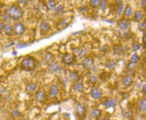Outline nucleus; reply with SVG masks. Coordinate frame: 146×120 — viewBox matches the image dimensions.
<instances>
[{
  "mask_svg": "<svg viewBox=\"0 0 146 120\" xmlns=\"http://www.w3.org/2000/svg\"><path fill=\"white\" fill-rule=\"evenodd\" d=\"M18 2H20L21 4H26V3L27 2V1H19Z\"/></svg>",
  "mask_w": 146,
  "mask_h": 120,
  "instance_id": "44",
  "label": "nucleus"
},
{
  "mask_svg": "<svg viewBox=\"0 0 146 120\" xmlns=\"http://www.w3.org/2000/svg\"><path fill=\"white\" fill-rule=\"evenodd\" d=\"M139 56L138 55L137 53H134L131 57V62L132 64H137V62L139 61Z\"/></svg>",
  "mask_w": 146,
  "mask_h": 120,
  "instance_id": "29",
  "label": "nucleus"
},
{
  "mask_svg": "<svg viewBox=\"0 0 146 120\" xmlns=\"http://www.w3.org/2000/svg\"><path fill=\"white\" fill-rule=\"evenodd\" d=\"M76 113L79 116H85L86 113V109L84 105H82L81 104H78L76 106Z\"/></svg>",
  "mask_w": 146,
  "mask_h": 120,
  "instance_id": "10",
  "label": "nucleus"
},
{
  "mask_svg": "<svg viewBox=\"0 0 146 120\" xmlns=\"http://www.w3.org/2000/svg\"><path fill=\"white\" fill-rule=\"evenodd\" d=\"M97 80L98 79L96 76H90V78H89V81L92 84H95L96 82H97Z\"/></svg>",
  "mask_w": 146,
  "mask_h": 120,
  "instance_id": "34",
  "label": "nucleus"
},
{
  "mask_svg": "<svg viewBox=\"0 0 146 120\" xmlns=\"http://www.w3.org/2000/svg\"><path fill=\"white\" fill-rule=\"evenodd\" d=\"M46 98H47V95H46V93L44 91H38L36 92V99L38 101V102H43L46 99Z\"/></svg>",
  "mask_w": 146,
  "mask_h": 120,
  "instance_id": "12",
  "label": "nucleus"
},
{
  "mask_svg": "<svg viewBox=\"0 0 146 120\" xmlns=\"http://www.w3.org/2000/svg\"><path fill=\"white\" fill-rule=\"evenodd\" d=\"M145 41H146V34L144 33L143 35V38H142V41L143 43V45H144V47H145Z\"/></svg>",
  "mask_w": 146,
  "mask_h": 120,
  "instance_id": "39",
  "label": "nucleus"
},
{
  "mask_svg": "<svg viewBox=\"0 0 146 120\" xmlns=\"http://www.w3.org/2000/svg\"><path fill=\"white\" fill-rule=\"evenodd\" d=\"M0 93H2V91L1 90H0Z\"/></svg>",
  "mask_w": 146,
  "mask_h": 120,
  "instance_id": "47",
  "label": "nucleus"
},
{
  "mask_svg": "<svg viewBox=\"0 0 146 120\" xmlns=\"http://www.w3.org/2000/svg\"><path fill=\"white\" fill-rule=\"evenodd\" d=\"M14 28V33L16 35H21L25 31V26L22 23H17L15 24Z\"/></svg>",
  "mask_w": 146,
  "mask_h": 120,
  "instance_id": "6",
  "label": "nucleus"
},
{
  "mask_svg": "<svg viewBox=\"0 0 146 120\" xmlns=\"http://www.w3.org/2000/svg\"><path fill=\"white\" fill-rule=\"evenodd\" d=\"M127 49L125 47H123L120 45H116L113 47V51L115 54L117 55H121L124 53L125 51H127Z\"/></svg>",
  "mask_w": 146,
  "mask_h": 120,
  "instance_id": "8",
  "label": "nucleus"
},
{
  "mask_svg": "<svg viewBox=\"0 0 146 120\" xmlns=\"http://www.w3.org/2000/svg\"><path fill=\"white\" fill-rule=\"evenodd\" d=\"M51 30V26L47 22H42L40 25V31L41 35H47Z\"/></svg>",
  "mask_w": 146,
  "mask_h": 120,
  "instance_id": "5",
  "label": "nucleus"
},
{
  "mask_svg": "<svg viewBox=\"0 0 146 120\" xmlns=\"http://www.w3.org/2000/svg\"><path fill=\"white\" fill-rule=\"evenodd\" d=\"M100 3V0H90L89 4L90 6L92 7H97L99 6V4Z\"/></svg>",
  "mask_w": 146,
  "mask_h": 120,
  "instance_id": "28",
  "label": "nucleus"
},
{
  "mask_svg": "<svg viewBox=\"0 0 146 120\" xmlns=\"http://www.w3.org/2000/svg\"><path fill=\"white\" fill-rule=\"evenodd\" d=\"M90 95L94 99H99L102 97V92L100 88H94L90 92Z\"/></svg>",
  "mask_w": 146,
  "mask_h": 120,
  "instance_id": "7",
  "label": "nucleus"
},
{
  "mask_svg": "<svg viewBox=\"0 0 146 120\" xmlns=\"http://www.w3.org/2000/svg\"><path fill=\"white\" fill-rule=\"evenodd\" d=\"M130 32H127V33H124V35H123V36H124V38H129L131 37V35H129Z\"/></svg>",
  "mask_w": 146,
  "mask_h": 120,
  "instance_id": "38",
  "label": "nucleus"
},
{
  "mask_svg": "<svg viewBox=\"0 0 146 120\" xmlns=\"http://www.w3.org/2000/svg\"><path fill=\"white\" fill-rule=\"evenodd\" d=\"M13 54H14V55H16L17 54V52H13Z\"/></svg>",
  "mask_w": 146,
  "mask_h": 120,
  "instance_id": "46",
  "label": "nucleus"
},
{
  "mask_svg": "<svg viewBox=\"0 0 146 120\" xmlns=\"http://www.w3.org/2000/svg\"><path fill=\"white\" fill-rule=\"evenodd\" d=\"M132 14H133V9H132V7L129 5H127L125 7V8H124V12H123V15H124V16L129 17L131 16Z\"/></svg>",
  "mask_w": 146,
  "mask_h": 120,
  "instance_id": "22",
  "label": "nucleus"
},
{
  "mask_svg": "<svg viewBox=\"0 0 146 120\" xmlns=\"http://www.w3.org/2000/svg\"><path fill=\"white\" fill-rule=\"evenodd\" d=\"M145 88H146V86H145V85H143V89H142V93L144 95H145V93H146Z\"/></svg>",
  "mask_w": 146,
  "mask_h": 120,
  "instance_id": "41",
  "label": "nucleus"
},
{
  "mask_svg": "<svg viewBox=\"0 0 146 120\" xmlns=\"http://www.w3.org/2000/svg\"><path fill=\"white\" fill-rule=\"evenodd\" d=\"M90 115L94 119L99 118L102 115V111L100 109H92L91 113H90Z\"/></svg>",
  "mask_w": 146,
  "mask_h": 120,
  "instance_id": "15",
  "label": "nucleus"
},
{
  "mask_svg": "<svg viewBox=\"0 0 146 120\" xmlns=\"http://www.w3.org/2000/svg\"><path fill=\"white\" fill-rule=\"evenodd\" d=\"M107 6V1H105V0L100 1V4H99L100 9H102V10H104V9H106Z\"/></svg>",
  "mask_w": 146,
  "mask_h": 120,
  "instance_id": "31",
  "label": "nucleus"
},
{
  "mask_svg": "<svg viewBox=\"0 0 146 120\" xmlns=\"http://www.w3.org/2000/svg\"><path fill=\"white\" fill-rule=\"evenodd\" d=\"M139 109L141 111H146V99L145 98H143L142 100L140 101L139 103Z\"/></svg>",
  "mask_w": 146,
  "mask_h": 120,
  "instance_id": "26",
  "label": "nucleus"
},
{
  "mask_svg": "<svg viewBox=\"0 0 146 120\" xmlns=\"http://www.w3.org/2000/svg\"><path fill=\"white\" fill-rule=\"evenodd\" d=\"M4 31L6 35L10 36V35H12L13 32H14V28H13V27L11 25L7 24V25H5V26H4Z\"/></svg>",
  "mask_w": 146,
  "mask_h": 120,
  "instance_id": "21",
  "label": "nucleus"
},
{
  "mask_svg": "<svg viewBox=\"0 0 146 120\" xmlns=\"http://www.w3.org/2000/svg\"><path fill=\"white\" fill-rule=\"evenodd\" d=\"M123 5H120V6H118L117 7V13L118 15H120L123 11Z\"/></svg>",
  "mask_w": 146,
  "mask_h": 120,
  "instance_id": "36",
  "label": "nucleus"
},
{
  "mask_svg": "<svg viewBox=\"0 0 146 120\" xmlns=\"http://www.w3.org/2000/svg\"><path fill=\"white\" fill-rule=\"evenodd\" d=\"M64 11V6L63 5H58L57 7L54 8V12L57 14H60Z\"/></svg>",
  "mask_w": 146,
  "mask_h": 120,
  "instance_id": "27",
  "label": "nucleus"
},
{
  "mask_svg": "<svg viewBox=\"0 0 146 120\" xmlns=\"http://www.w3.org/2000/svg\"><path fill=\"white\" fill-rule=\"evenodd\" d=\"M84 87L81 82H77L74 85V89L79 93H82L84 91Z\"/></svg>",
  "mask_w": 146,
  "mask_h": 120,
  "instance_id": "24",
  "label": "nucleus"
},
{
  "mask_svg": "<svg viewBox=\"0 0 146 120\" xmlns=\"http://www.w3.org/2000/svg\"><path fill=\"white\" fill-rule=\"evenodd\" d=\"M28 46V44H26V43H20L18 44V45H17V48L18 49H22V48H24V47H26Z\"/></svg>",
  "mask_w": 146,
  "mask_h": 120,
  "instance_id": "37",
  "label": "nucleus"
},
{
  "mask_svg": "<svg viewBox=\"0 0 146 120\" xmlns=\"http://www.w3.org/2000/svg\"><path fill=\"white\" fill-rule=\"evenodd\" d=\"M76 60V57L74 55L71 54V53H65L63 57V62L66 65H71V64L75 62Z\"/></svg>",
  "mask_w": 146,
  "mask_h": 120,
  "instance_id": "3",
  "label": "nucleus"
},
{
  "mask_svg": "<svg viewBox=\"0 0 146 120\" xmlns=\"http://www.w3.org/2000/svg\"><path fill=\"white\" fill-rule=\"evenodd\" d=\"M117 25L121 30H127L130 26V21L127 18H121L117 22Z\"/></svg>",
  "mask_w": 146,
  "mask_h": 120,
  "instance_id": "4",
  "label": "nucleus"
},
{
  "mask_svg": "<svg viewBox=\"0 0 146 120\" xmlns=\"http://www.w3.org/2000/svg\"><path fill=\"white\" fill-rule=\"evenodd\" d=\"M7 14L14 20H18L23 16V11L16 5H13L7 9Z\"/></svg>",
  "mask_w": 146,
  "mask_h": 120,
  "instance_id": "2",
  "label": "nucleus"
},
{
  "mask_svg": "<svg viewBox=\"0 0 146 120\" xmlns=\"http://www.w3.org/2000/svg\"><path fill=\"white\" fill-rule=\"evenodd\" d=\"M145 3H146V2L145 1V0H143V1H141V5H142V6H143L144 8L145 7Z\"/></svg>",
  "mask_w": 146,
  "mask_h": 120,
  "instance_id": "42",
  "label": "nucleus"
},
{
  "mask_svg": "<svg viewBox=\"0 0 146 120\" xmlns=\"http://www.w3.org/2000/svg\"><path fill=\"white\" fill-rule=\"evenodd\" d=\"M116 63L114 61H110V62H108L107 64H106V66H107V68L108 69H112L116 65Z\"/></svg>",
  "mask_w": 146,
  "mask_h": 120,
  "instance_id": "30",
  "label": "nucleus"
},
{
  "mask_svg": "<svg viewBox=\"0 0 146 120\" xmlns=\"http://www.w3.org/2000/svg\"><path fill=\"white\" fill-rule=\"evenodd\" d=\"M132 47H133V51H139V49H140L141 45H140V44L138 43H135L133 44V46H132Z\"/></svg>",
  "mask_w": 146,
  "mask_h": 120,
  "instance_id": "33",
  "label": "nucleus"
},
{
  "mask_svg": "<svg viewBox=\"0 0 146 120\" xmlns=\"http://www.w3.org/2000/svg\"><path fill=\"white\" fill-rule=\"evenodd\" d=\"M4 26H5V25H4V23H2V22H0V33H1V32H2L3 30H4Z\"/></svg>",
  "mask_w": 146,
  "mask_h": 120,
  "instance_id": "40",
  "label": "nucleus"
},
{
  "mask_svg": "<svg viewBox=\"0 0 146 120\" xmlns=\"http://www.w3.org/2000/svg\"><path fill=\"white\" fill-rule=\"evenodd\" d=\"M54 58H55L54 55H53L51 53L48 52V53H46V55H45V57H44L43 62L46 64H50V63L52 64V62H53V60H54Z\"/></svg>",
  "mask_w": 146,
  "mask_h": 120,
  "instance_id": "14",
  "label": "nucleus"
},
{
  "mask_svg": "<svg viewBox=\"0 0 146 120\" xmlns=\"http://www.w3.org/2000/svg\"><path fill=\"white\" fill-rule=\"evenodd\" d=\"M117 105V101L114 99H108L104 103V106L107 108H110L115 107Z\"/></svg>",
  "mask_w": 146,
  "mask_h": 120,
  "instance_id": "17",
  "label": "nucleus"
},
{
  "mask_svg": "<svg viewBox=\"0 0 146 120\" xmlns=\"http://www.w3.org/2000/svg\"><path fill=\"white\" fill-rule=\"evenodd\" d=\"M37 85L35 83H29L26 85V91L28 93H33L36 90Z\"/></svg>",
  "mask_w": 146,
  "mask_h": 120,
  "instance_id": "16",
  "label": "nucleus"
},
{
  "mask_svg": "<svg viewBox=\"0 0 146 120\" xmlns=\"http://www.w3.org/2000/svg\"><path fill=\"white\" fill-rule=\"evenodd\" d=\"M49 67L51 72L55 73H59L62 69L61 67L57 63H52V64H49Z\"/></svg>",
  "mask_w": 146,
  "mask_h": 120,
  "instance_id": "13",
  "label": "nucleus"
},
{
  "mask_svg": "<svg viewBox=\"0 0 146 120\" xmlns=\"http://www.w3.org/2000/svg\"><path fill=\"white\" fill-rule=\"evenodd\" d=\"M102 120H110V119H109V118H104L103 119H102Z\"/></svg>",
  "mask_w": 146,
  "mask_h": 120,
  "instance_id": "45",
  "label": "nucleus"
},
{
  "mask_svg": "<svg viewBox=\"0 0 146 120\" xmlns=\"http://www.w3.org/2000/svg\"><path fill=\"white\" fill-rule=\"evenodd\" d=\"M59 92V88L57 85H53L50 88L49 90V95L52 97V98H55Z\"/></svg>",
  "mask_w": 146,
  "mask_h": 120,
  "instance_id": "11",
  "label": "nucleus"
},
{
  "mask_svg": "<svg viewBox=\"0 0 146 120\" xmlns=\"http://www.w3.org/2000/svg\"><path fill=\"white\" fill-rule=\"evenodd\" d=\"M37 61L34 57L33 56H27L24 57L22 59L20 67L23 70L25 71H33L36 67Z\"/></svg>",
  "mask_w": 146,
  "mask_h": 120,
  "instance_id": "1",
  "label": "nucleus"
},
{
  "mask_svg": "<svg viewBox=\"0 0 146 120\" xmlns=\"http://www.w3.org/2000/svg\"><path fill=\"white\" fill-rule=\"evenodd\" d=\"M57 4V2L54 1V0H50L48 1L46 4V7L48 10H51V9H54L55 7H56Z\"/></svg>",
  "mask_w": 146,
  "mask_h": 120,
  "instance_id": "20",
  "label": "nucleus"
},
{
  "mask_svg": "<svg viewBox=\"0 0 146 120\" xmlns=\"http://www.w3.org/2000/svg\"><path fill=\"white\" fill-rule=\"evenodd\" d=\"M12 114L13 116L16 117H19L22 116V113H20L18 109H15V110H14V111L12 112Z\"/></svg>",
  "mask_w": 146,
  "mask_h": 120,
  "instance_id": "32",
  "label": "nucleus"
},
{
  "mask_svg": "<svg viewBox=\"0 0 146 120\" xmlns=\"http://www.w3.org/2000/svg\"><path fill=\"white\" fill-rule=\"evenodd\" d=\"M69 79L71 80V81H72V82H76V81H78V80H79V74H78V72H72L69 74Z\"/></svg>",
  "mask_w": 146,
  "mask_h": 120,
  "instance_id": "23",
  "label": "nucleus"
},
{
  "mask_svg": "<svg viewBox=\"0 0 146 120\" xmlns=\"http://www.w3.org/2000/svg\"><path fill=\"white\" fill-rule=\"evenodd\" d=\"M117 3L118 6H120V5H122V4H123V1H117Z\"/></svg>",
  "mask_w": 146,
  "mask_h": 120,
  "instance_id": "43",
  "label": "nucleus"
},
{
  "mask_svg": "<svg viewBox=\"0 0 146 120\" xmlns=\"http://www.w3.org/2000/svg\"><path fill=\"white\" fill-rule=\"evenodd\" d=\"M133 78L131 76H124L123 79V84H124L125 86H127V87H129V86L131 85V84H133Z\"/></svg>",
  "mask_w": 146,
  "mask_h": 120,
  "instance_id": "18",
  "label": "nucleus"
},
{
  "mask_svg": "<svg viewBox=\"0 0 146 120\" xmlns=\"http://www.w3.org/2000/svg\"><path fill=\"white\" fill-rule=\"evenodd\" d=\"M139 28L141 31H145L146 29V23L145 22H143V23H141L139 26Z\"/></svg>",
  "mask_w": 146,
  "mask_h": 120,
  "instance_id": "35",
  "label": "nucleus"
},
{
  "mask_svg": "<svg viewBox=\"0 0 146 120\" xmlns=\"http://www.w3.org/2000/svg\"><path fill=\"white\" fill-rule=\"evenodd\" d=\"M68 22L65 19H63L61 20L59 22V24H58V27L60 29H63V28H65L68 26Z\"/></svg>",
  "mask_w": 146,
  "mask_h": 120,
  "instance_id": "25",
  "label": "nucleus"
},
{
  "mask_svg": "<svg viewBox=\"0 0 146 120\" xmlns=\"http://www.w3.org/2000/svg\"><path fill=\"white\" fill-rule=\"evenodd\" d=\"M94 60L91 57H86L83 59V61L81 62V64L85 68H89L94 64Z\"/></svg>",
  "mask_w": 146,
  "mask_h": 120,
  "instance_id": "9",
  "label": "nucleus"
},
{
  "mask_svg": "<svg viewBox=\"0 0 146 120\" xmlns=\"http://www.w3.org/2000/svg\"><path fill=\"white\" fill-rule=\"evenodd\" d=\"M143 18V13L141 10H138V11H137L135 13L133 19L135 22H139L140 20H142Z\"/></svg>",
  "mask_w": 146,
  "mask_h": 120,
  "instance_id": "19",
  "label": "nucleus"
}]
</instances>
